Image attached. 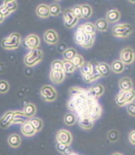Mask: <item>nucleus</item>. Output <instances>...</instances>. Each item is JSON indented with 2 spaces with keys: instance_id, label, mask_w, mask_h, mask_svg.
I'll use <instances>...</instances> for the list:
<instances>
[{
  "instance_id": "f257e3e1",
  "label": "nucleus",
  "mask_w": 135,
  "mask_h": 155,
  "mask_svg": "<svg viewBox=\"0 0 135 155\" xmlns=\"http://www.w3.org/2000/svg\"><path fill=\"white\" fill-rule=\"evenodd\" d=\"M20 44V36L18 33H12L9 37L2 39L1 45L4 49L13 50L16 49Z\"/></svg>"
},
{
  "instance_id": "f03ea898",
  "label": "nucleus",
  "mask_w": 135,
  "mask_h": 155,
  "mask_svg": "<svg viewBox=\"0 0 135 155\" xmlns=\"http://www.w3.org/2000/svg\"><path fill=\"white\" fill-rule=\"evenodd\" d=\"M43 58V52L39 49H33L27 56L25 57L24 63L28 67H33L39 63Z\"/></svg>"
},
{
  "instance_id": "7ed1b4c3",
  "label": "nucleus",
  "mask_w": 135,
  "mask_h": 155,
  "mask_svg": "<svg viewBox=\"0 0 135 155\" xmlns=\"http://www.w3.org/2000/svg\"><path fill=\"white\" fill-rule=\"evenodd\" d=\"M133 99H134V91H133V89H131L129 91H121L117 97L116 102L117 105L122 107L125 104L133 102Z\"/></svg>"
},
{
  "instance_id": "20e7f679",
  "label": "nucleus",
  "mask_w": 135,
  "mask_h": 155,
  "mask_svg": "<svg viewBox=\"0 0 135 155\" xmlns=\"http://www.w3.org/2000/svg\"><path fill=\"white\" fill-rule=\"evenodd\" d=\"M133 31V27L130 24H120L117 25L113 28L112 33L117 37H127Z\"/></svg>"
},
{
  "instance_id": "39448f33",
  "label": "nucleus",
  "mask_w": 135,
  "mask_h": 155,
  "mask_svg": "<svg viewBox=\"0 0 135 155\" xmlns=\"http://www.w3.org/2000/svg\"><path fill=\"white\" fill-rule=\"evenodd\" d=\"M40 92L44 101L50 102L57 99V91H55V89L51 86L45 85L44 87H42Z\"/></svg>"
},
{
  "instance_id": "423d86ee",
  "label": "nucleus",
  "mask_w": 135,
  "mask_h": 155,
  "mask_svg": "<svg viewBox=\"0 0 135 155\" xmlns=\"http://www.w3.org/2000/svg\"><path fill=\"white\" fill-rule=\"evenodd\" d=\"M63 16H64V21H65V26L69 29L74 27L78 22L79 19L76 17L70 9H67L64 12Z\"/></svg>"
},
{
  "instance_id": "0eeeda50",
  "label": "nucleus",
  "mask_w": 135,
  "mask_h": 155,
  "mask_svg": "<svg viewBox=\"0 0 135 155\" xmlns=\"http://www.w3.org/2000/svg\"><path fill=\"white\" fill-rule=\"evenodd\" d=\"M134 60V53L131 48H126L120 53V61L123 64H130Z\"/></svg>"
},
{
  "instance_id": "6e6552de",
  "label": "nucleus",
  "mask_w": 135,
  "mask_h": 155,
  "mask_svg": "<svg viewBox=\"0 0 135 155\" xmlns=\"http://www.w3.org/2000/svg\"><path fill=\"white\" fill-rule=\"evenodd\" d=\"M57 140L59 143L68 146L72 141V136H71L70 132L67 131V130H61L57 134Z\"/></svg>"
},
{
  "instance_id": "1a4fd4ad",
  "label": "nucleus",
  "mask_w": 135,
  "mask_h": 155,
  "mask_svg": "<svg viewBox=\"0 0 135 155\" xmlns=\"http://www.w3.org/2000/svg\"><path fill=\"white\" fill-rule=\"evenodd\" d=\"M31 117L26 116L23 112L20 111H15L13 112L12 116V123L14 124H24L28 122Z\"/></svg>"
},
{
  "instance_id": "9d476101",
  "label": "nucleus",
  "mask_w": 135,
  "mask_h": 155,
  "mask_svg": "<svg viewBox=\"0 0 135 155\" xmlns=\"http://www.w3.org/2000/svg\"><path fill=\"white\" fill-rule=\"evenodd\" d=\"M25 43L28 48H30V49L33 50V49H36L39 46L40 41H39V38L36 35L32 34L26 38Z\"/></svg>"
},
{
  "instance_id": "9b49d317",
  "label": "nucleus",
  "mask_w": 135,
  "mask_h": 155,
  "mask_svg": "<svg viewBox=\"0 0 135 155\" xmlns=\"http://www.w3.org/2000/svg\"><path fill=\"white\" fill-rule=\"evenodd\" d=\"M12 116H13L12 111H8L5 113L0 120V127L2 128L9 127L12 123Z\"/></svg>"
},
{
  "instance_id": "f8f14e48",
  "label": "nucleus",
  "mask_w": 135,
  "mask_h": 155,
  "mask_svg": "<svg viewBox=\"0 0 135 155\" xmlns=\"http://www.w3.org/2000/svg\"><path fill=\"white\" fill-rule=\"evenodd\" d=\"M44 40L49 44H56L58 42V36L54 30L46 31L44 35Z\"/></svg>"
},
{
  "instance_id": "ddd939ff",
  "label": "nucleus",
  "mask_w": 135,
  "mask_h": 155,
  "mask_svg": "<svg viewBox=\"0 0 135 155\" xmlns=\"http://www.w3.org/2000/svg\"><path fill=\"white\" fill-rule=\"evenodd\" d=\"M65 74L63 70H52L50 73V79L54 84H60L64 80Z\"/></svg>"
},
{
  "instance_id": "4468645a",
  "label": "nucleus",
  "mask_w": 135,
  "mask_h": 155,
  "mask_svg": "<svg viewBox=\"0 0 135 155\" xmlns=\"http://www.w3.org/2000/svg\"><path fill=\"white\" fill-rule=\"evenodd\" d=\"M36 12L38 16L41 18H47L50 15L49 6L45 4H40L39 5H38Z\"/></svg>"
},
{
  "instance_id": "2eb2a0df",
  "label": "nucleus",
  "mask_w": 135,
  "mask_h": 155,
  "mask_svg": "<svg viewBox=\"0 0 135 155\" xmlns=\"http://www.w3.org/2000/svg\"><path fill=\"white\" fill-rule=\"evenodd\" d=\"M21 130H22V133L23 134L26 136H33L35 133H36V130H35L34 127H33V125L29 123V121L26 122V123L22 124V128H21Z\"/></svg>"
},
{
  "instance_id": "dca6fc26",
  "label": "nucleus",
  "mask_w": 135,
  "mask_h": 155,
  "mask_svg": "<svg viewBox=\"0 0 135 155\" xmlns=\"http://www.w3.org/2000/svg\"><path fill=\"white\" fill-rule=\"evenodd\" d=\"M96 70L99 73L100 75L103 77H107L110 73V67L105 63H101L98 64L96 67Z\"/></svg>"
},
{
  "instance_id": "f3484780",
  "label": "nucleus",
  "mask_w": 135,
  "mask_h": 155,
  "mask_svg": "<svg viewBox=\"0 0 135 155\" xmlns=\"http://www.w3.org/2000/svg\"><path fill=\"white\" fill-rule=\"evenodd\" d=\"M119 87L122 91H129V90H131L132 87H133V84H132V81L130 78L124 77V78L120 80V83H119Z\"/></svg>"
},
{
  "instance_id": "a211bd4d",
  "label": "nucleus",
  "mask_w": 135,
  "mask_h": 155,
  "mask_svg": "<svg viewBox=\"0 0 135 155\" xmlns=\"http://www.w3.org/2000/svg\"><path fill=\"white\" fill-rule=\"evenodd\" d=\"M120 17V14L119 11L117 9L110 10L107 14V21L109 22H115L119 20Z\"/></svg>"
},
{
  "instance_id": "6ab92c4d",
  "label": "nucleus",
  "mask_w": 135,
  "mask_h": 155,
  "mask_svg": "<svg viewBox=\"0 0 135 155\" xmlns=\"http://www.w3.org/2000/svg\"><path fill=\"white\" fill-rule=\"evenodd\" d=\"M79 124L84 129H91L94 125V121L88 117H82L79 119Z\"/></svg>"
},
{
  "instance_id": "aec40b11",
  "label": "nucleus",
  "mask_w": 135,
  "mask_h": 155,
  "mask_svg": "<svg viewBox=\"0 0 135 155\" xmlns=\"http://www.w3.org/2000/svg\"><path fill=\"white\" fill-rule=\"evenodd\" d=\"M90 91L91 93V97H98L104 94V88L103 86L100 85V84H96V85L93 86Z\"/></svg>"
},
{
  "instance_id": "412c9836",
  "label": "nucleus",
  "mask_w": 135,
  "mask_h": 155,
  "mask_svg": "<svg viewBox=\"0 0 135 155\" xmlns=\"http://www.w3.org/2000/svg\"><path fill=\"white\" fill-rule=\"evenodd\" d=\"M8 143L12 147H17L21 143V137L18 134H12L8 139Z\"/></svg>"
},
{
  "instance_id": "4be33fe9",
  "label": "nucleus",
  "mask_w": 135,
  "mask_h": 155,
  "mask_svg": "<svg viewBox=\"0 0 135 155\" xmlns=\"http://www.w3.org/2000/svg\"><path fill=\"white\" fill-rule=\"evenodd\" d=\"M63 72L67 73H72L75 70V67H74V64L72 63L71 60H64L63 62Z\"/></svg>"
},
{
  "instance_id": "5701e85b",
  "label": "nucleus",
  "mask_w": 135,
  "mask_h": 155,
  "mask_svg": "<svg viewBox=\"0 0 135 155\" xmlns=\"http://www.w3.org/2000/svg\"><path fill=\"white\" fill-rule=\"evenodd\" d=\"M93 43H94V35L84 33V41L81 45L85 48H89L92 46Z\"/></svg>"
},
{
  "instance_id": "b1692460",
  "label": "nucleus",
  "mask_w": 135,
  "mask_h": 155,
  "mask_svg": "<svg viewBox=\"0 0 135 155\" xmlns=\"http://www.w3.org/2000/svg\"><path fill=\"white\" fill-rule=\"evenodd\" d=\"M36 106L33 104H28L25 106L24 110H23V113L26 114V116L29 117H32L36 114Z\"/></svg>"
},
{
  "instance_id": "393cba45",
  "label": "nucleus",
  "mask_w": 135,
  "mask_h": 155,
  "mask_svg": "<svg viewBox=\"0 0 135 155\" xmlns=\"http://www.w3.org/2000/svg\"><path fill=\"white\" fill-rule=\"evenodd\" d=\"M111 69H112V70L114 73H122L123 71V70H124V64L120 60H116V61H114L112 63Z\"/></svg>"
},
{
  "instance_id": "a878e982",
  "label": "nucleus",
  "mask_w": 135,
  "mask_h": 155,
  "mask_svg": "<svg viewBox=\"0 0 135 155\" xmlns=\"http://www.w3.org/2000/svg\"><path fill=\"white\" fill-rule=\"evenodd\" d=\"M29 121V123L33 125V127H34L36 131H39V130L42 129V127H43V121H42L40 119H39V118L31 117Z\"/></svg>"
},
{
  "instance_id": "bb28decb",
  "label": "nucleus",
  "mask_w": 135,
  "mask_h": 155,
  "mask_svg": "<svg viewBox=\"0 0 135 155\" xmlns=\"http://www.w3.org/2000/svg\"><path fill=\"white\" fill-rule=\"evenodd\" d=\"M100 77L101 76L100 75L99 73L97 71V70H94V71H93L91 74H88V75H84V80L86 83H91Z\"/></svg>"
},
{
  "instance_id": "cd10ccee",
  "label": "nucleus",
  "mask_w": 135,
  "mask_h": 155,
  "mask_svg": "<svg viewBox=\"0 0 135 155\" xmlns=\"http://www.w3.org/2000/svg\"><path fill=\"white\" fill-rule=\"evenodd\" d=\"M81 15L84 18H89L92 15V9L89 5H82L81 6Z\"/></svg>"
},
{
  "instance_id": "c85d7f7f",
  "label": "nucleus",
  "mask_w": 135,
  "mask_h": 155,
  "mask_svg": "<svg viewBox=\"0 0 135 155\" xmlns=\"http://www.w3.org/2000/svg\"><path fill=\"white\" fill-rule=\"evenodd\" d=\"M81 73L83 75H88L91 74L93 71H94V67L91 63H84L81 66Z\"/></svg>"
},
{
  "instance_id": "c756f323",
  "label": "nucleus",
  "mask_w": 135,
  "mask_h": 155,
  "mask_svg": "<svg viewBox=\"0 0 135 155\" xmlns=\"http://www.w3.org/2000/svg\"><path fill=\"white\" fill-rule=\"evenodd\" d=\"M82 26L85 33H87V34H91V35H94V33H95L96 28H95L94 24L91 23V22H87V23L84 24V26Z\"/></svg>"
},
{
  "instance_id": "7c9ffc66",
  "label": "nucleus",
  "mask_w": 135,
  "mask_h": 155,
  "mask_svg": "<svg viewBox=\"0 0 135 155\" xmlns=\"http://www.w3.org/2000/svg\"><path fill=\"white\" fill-rule=\"evenodd\" d=\"M76 55H77V51L73 48H70V49H67L66 51H64L63 57L67 60H71Z\"/></svg>"
},
{
  "instance_id": "2f4dec72",
  "label": "nucleus",
  "mask_w": 135,
  "mask_h": 155,
  "mask_svg": "<svg viewBox=\"0 0 135 155\" xmlns=\"http://www.w3.org/2000/svg\"><path fill=\"white\" fill-rule=\"evenodd\" d=\"M71 62H72V63L74 64L75 68H80V67H81V66L84 64V59H83V57L77 54L74 56V58L71 60Z\"/></svg>"
},
{
  "instance_id": "473e14b6",
  "label": "nucleus",
  "mask_w": 135,
  "mask_h": 155,
  "mask_svg": "<svg viewBox=\"0 0 135 155\" xmlns=\"http://www.w3.org/2000/svg\"><path fill=\"white\" fill-rule=\"evenodd\" d=\"M94 26L99 31H105L107 28V21L105 19H99L97 21Z\"/></svg>"
},
{
  "instance_id": "72a5a7b5",
  "label": "nucleus",
  "mask_w": 135,
  "mask_h": 155,
  "mask_svg": "<svg viewBox=\"0 0 135 155\" xmlns=\"http://www.w3.org/2000/svg\"><path fill=\"white\" fill-rule=\"evenodd\" d=\"M64 122L66 124L71 126L76 122V117L74 114H67L64 117Z\"/></svg>"
},
{
  "instance_id": "f704fd0d",
  "label": "nucleus",
  "mask_w": 135,
  "mask_h": 155,
  "mask_svg": "<svg viewBox=\"0 0 135 155\" xmlns=\"http://www.w3.org/2000/svg\"><path fill=\"white\" fill-rule=\"evenodd\" d=\"M50 14L53 16H57L60 12V7L57 4H52L50 7Z\"/></svg>"
},
{
  "instance_id": "c9c22d12",
  "label": "nucleus",
  "mask_w": 135,
  "mask_h": 155,
  "mask_svg": "<svg viewBox=\"0 0 135 155\" xmlns=\"http://www.w3.org/2000/svg\"><path fill=\"white\" fill-rule=\"evenodd\" d=\"M84 94H85V92H84V90L77 88V87H73V88L70 89V94L72 97H79L81 95H84Z\"/></svg>"
},
{
  "instance_id": "e433bc0d",
  "label": "nucleus",
  "mask_w": 135,
  "mask_h": 155,
  "mask_svg": "<svg viewBox=\"0 0 135 155\" xmlns=\"http://www.w3.org/2000/svg\"><path fill=\"white\" fill-rule=\"evenodd\" d=\"M4 5H5V8H6L10 12H13V11H15V9H17V3H16V2H15V0H14V1H12V2L4 3Z\"/></svg>"
},
{
  "instance_id": "4c0bfd02",
  "label": "nucleus",
  "mask_w": 135,
  "mask_h": 155,
  "mask_svg": "<svg viewBox=\"0 0 135 155\" xmlns=\"http://www.w3.org/2000/svg\"><path fill=\"white\" fill-rule=\"evenodd\" d=\"M9 85L5 80H0V93L5 94L9 91Z\"/></svg>"
},
{
  "instance_id": "58836bf2",
  "label": "nucleus",
  "mask_w": 135,
  "mask_h": 155,
  "mask_svg": "<svg viewBox=\"0 0 135 155\" xmlns=\"http://www.w3.org/2000/svg\"><path fill=\"white\" fill-rule=\"evenodd\" d=\"M52 70H63V63L60 60H55L52 63Z\"/></svg>"
},
{
  "instance_id": "ea45409f",
  "label": "nucleus",
  "mask_w": 135,
  "mask_h": 155,
  "mask_svg": "<svg viewBox=\"0 0 135 155\" xmlns=\"http://www.w3.org/2000/svg\"><path fill=\"white\" fill-rule=\"evenodd\" d=\"M72 10L73 13L74 14L76 17L80 19V18L82 17V15H81V5H75V6L71 9Z\"/></svg>"
},
{
  "instance_id": "a19ab883",
  "label": "nucleus",
  "mask_w": 135,
  "mask_h": 155,
  "mask_svg": "<svg viewBox=\"0 0 135 155\" xmlns=\"http://www.w3.org/2000/svg\"><path fill=\"white\" fill-rule=\"evenodd\" d=\"M84 33H85V32H84ZM84 33H80V32H77V33H76L74 39H75V42L77 43V44H80V45L82 44L83 41H84Z\"/></svg>"
},
{
  "instance_id": "79ce46f5",
  "label": "nucleus",
  "mask_w": 135,
  "mask_h": 155,
  "mask_svg": "<svg viewBox=\"0 0 135 155\" xmlns=\"http://www.w3.org/2000/svg\"><path fill=\"white\" fill-rule=\"evenodd\" d=\"M127 112L129 114H130L131 116H134L135 115V104L133 102L129 103L128 106H127Z\"/></svg>"
},
{
  "instance_id": "37998d69",
  "label": "nucleus",
  "mask_w": 135,
  "mask_h": 155,
  "mask_svg": "<svg viewBox=\"0 0 135 155\" xmlns=\"http://www.w3.org/2000/svg\"><path fill=\"white\" fill-rule=\"evenodd\" d=\"M108 137H109V139L111 141H116L118 137V134L115 130H113V131L110 132Z\"/></svg>"
},
{
  "instance_id": "c03bdc74",
  "label": "nucleus",
  "mask_w": 135,
  "mask_h": 155,
  "mask_svg": "<svg viewBox=\"0 0 135 155\" xmlns=\"http://www.w3.org/2000/svg\"><path fill=\"white\" fill-rule=\"evenodd\" d=\"M0 12H1V13L2 14V15H3L4 17H5L7 15H9V14L11 13V12L5 8V6L4 5L0 7Z\"/></svg>"
},
{
  "instance_id": "a18cd8bd",
  "label": "nucleus",
  "mask_w": 135,
  "mask_h": 155,
  "mask_svg": "<svg viewBox=\"0 0 135 155\" xmlns=\"http://www.w3.org/2000/svg\"><path fill=\"white\" fill-rule=\"evenodd\" d=\"M130 141L133 144H135V130H132L131 133L130 134Z\"/></svg>"
},
{
  "instance_id": "49530a36",
  "label": "nucleus",
  "mask_w": 135,
  "mask_h": 155,
  "mask_svg": "<svg viewBox=\"0 0 135 155\" xmlns=\"http://www.w3.org/2000/svg\"><path fill=\"white\" fill-rule=\"evenodd\" d=\"M66 147H67V145L63 144V143H59L58 142V144H57V149H58V150H60V152H63V150H64V149L66 148Z\"/></svg>"
},
{
  "instance_id": "de8ad7c7",
  "label": "nucleus",
  "mask_w": 135,
  "mask_h": 155,
  "mask_svg": "<svg viewBox=\"0 0 135 155\" xmlns=\"http://www.w3.org/2000/svg\"><path fill=\"white\" fill-rule=\"evenodd\" d=\"M63 152L65 155H68V154H70V153H71V150H70V148L69 147V146H67V147H66V148L64 149V150H63Z\"/></svg>"
},
{
  "instance_id": "09e8293b",
  "label": "nucleus",
  "mask_w": 135,
  "mask_h": 155,
  "mask_svg": "<svg viewBox=\"0 0 135 155\" xmlns=\"http://www.w3.org/2000/svg\"><path fill=\"white\" fill-rule=\"evenodd\" d=\"M4 18H5V17H4L3 15H2V14L1 13V12H0V23H1V22H3Z\"/></svg>"
},
{
  "instance_id": "8fccbe9b",
  "label": "nucleus",
  "mask_w": 135,
  "mask_h": 155,
  "mask_svg": "<svg viewBox=\"0 0 135 155\" xmlns=\"http://www.w3.org/2000/svg\"><path fill=\"white\" fill-rule=\"evenodd\" d=\"M12 1H14V0H4V3H6V2H12Z\"/></svg>"
},
{
  "instance_id": "3c124183",
  "label": "nucleus",
  "mask_w": 135,
  "mask_h": 155,
  "mask_svg": "<svg viewBox=\"0 0 135 155\" xmlns=\"http://www.w3.org/2000/svg\"><path fill=\"white\" fill-rule=\"evenodd\" d=\"M130 2H132V3H134L135 2V0H129Z\"/></svg>"
},
{
  "instance_id": "603ef678",
  "label": "nucleus",
  "mask_w": 135,
  "mask_h": 155,
  "mask_svg": "<svg viewBox=\"0 0 135 155\" xmlns=\"http://www.w3.org/2000/svg\"><path fill=\"white\" fill-rule=\"evenodd\" d=\"M68 155H78V154H77V153H70V154H68Z\"/></svg>"
},
{
  "instance_id": "864d4df0",
  "label": "nucleus",
  "mask_w": 135,
  "mask_h": 155,
  "mask_svg": "<svg viewBox=\"0 0 135 155\" xmlns=\"http://www.w3.org/2000/svg\"><path fill=\"white\" fill-rule=\"evenodd\" d=\"M113 155H122L121 153H114V154H113Z\"/></svg>"
},
{
  "instance_id": "5fc2aeb1",
  "label": "nucleus",
  "mask_w": 135,
  "mask_h": 155,
  "mask_svg": "<svg viewBox=\"0 0 135 155\" xmlns=\"http://www.w3.org/2000/svg\"><path fill=\"white\" fill-rule=\"evenodd\" d=\"M55 1H57V2H58V1H60V0H55Z\"/></svg>"
}]
</instances>
